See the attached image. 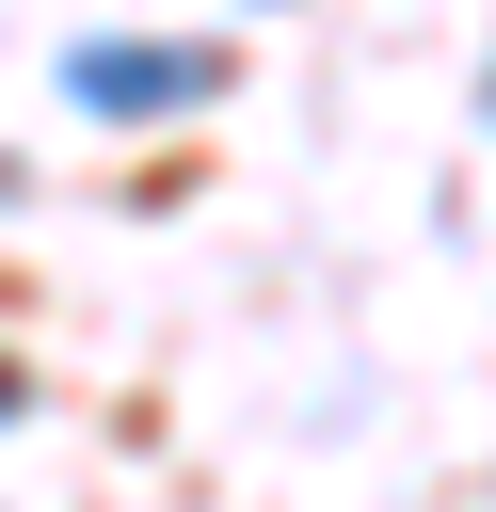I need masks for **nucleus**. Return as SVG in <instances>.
<instances>
[{
    "instance_id": "nucleus-1",
    "label": "nucleus",
    "mask_w": 496,
    "mask_h": 512,
    "mask_svg": "<svg viewBox=\"0 0 496 512\" xmlns=\"http://www.w3.org/2000/svg\"><path fill=\"white\" fill-rule=\"evenodd\" d=\"M64 96L80 112H176V96H208V48H64Z\"/></svg>"
}]
</instances>
